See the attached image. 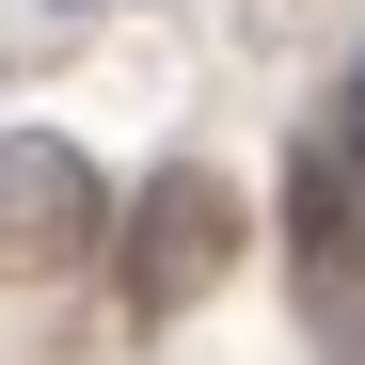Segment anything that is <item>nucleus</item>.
<instances>
[{"label":"nucleus","instance_id":"f03ea898","mask_svg":"<svg viewBox=\"0 0 365 365\" xmlns=\"http://www.w3.org/2000/svg\"><path fill=\"white\" fill-rule=\"evenodd\" d=\"M80 222H96V175L64 143H0V270H16V255H64Z\"/></svg>","mask_w":365,"mask_h":365},{"label":"nucleus","instance_id":"f257e3e1","mask_svg":"<svg viewBox=\"0 0 365 365\" xmlns=\"http://www.w3.org/2000/svg\"><path fill=\"white\" fill-rule=\"evenodd\" d=\"M222 238H238V207L207 191V175H159V207H143V238H128V302L207 286V270H222Z\"/></svg>","mask_w":365,"mask_h":365},{"label":"nucleus","instance_id":"7ed1b4c3","mask_svg":"<svg viewBox=\"0 0 365 365\" xmlns=\"http://www.w3.org/2000/svg\"><path fill=\"white\" fill-rule=\"evenodd\" d=\"M349 143H365V80H349Z\"/></svg>","mask_w":365,"mask_h":365}]
</instances>
